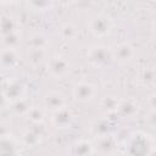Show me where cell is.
Wrapping results in <instances>:
<instances>
[{
	"mask_svg": "<svg viewBox=\"0 0 156 156\" xmlns=\"http://www.w3.org/2000/svg\"><path fill=\"white\" fill-rule=\"evenodd\" d=\"M46 63H48V69H49L50 74L57 79L66 77L69 72V68H71L68 61L65 57L58 56V55L49 57Z\"/></svg>",
	"mask_w": 156,
	"mask_h": 156,
	"instance_id": "8992f818",
	"label": "cell"
},
{
	"mask_svg": "<svg viewBox=\"0 0 156 156\" xmlns=\"http://www.w3.org/2000/svg\"><path fill=\"white\" fill-rule=\"evenodd\" d=\"M7 106H10V101H9V99L6 98L4 90H0V110L5 108V107H7Z\"/></svg>",
	"mask_w": 156,
	"mask_h": 156,
	"instance_id": "4316f807",
	"label": "cell"
},
{
	"mask_svg": "<svg viewBox=\"0 0 156 156\" xmlns=\"http://www.w3.org/2000/svg\"><path fill=\"white\" fill-rule=\"evenodd\" d=\"M20 40H21L20 32H15V33H11V34L1 37L2 45L6 49H16V46L20 44Z\"/></svg>",
	"mask_w": 156,
	"mask_h": 156,
	"instance_id": "7402d4cb",
	"label": "cell"
},
{
	"mask_svg": "<svg viewBox=\"0 0 156 156\" xmlns=\"http://www.w3.org/2000/svg\"><path fill=\"white\" fill-rule=\"evenodd\" d=\"M154 139L150 134L144 132L132 133L124 144L126 156H152L154 155Z\"/></svg>",
	"mask_w": 156,
	"mask_h": 156,
	"instance_id": "6da1fadb",
	"label": "cell"
},
{
	"mask_svg": "<svg viewBox=\"0 0 156 156\" xmlns=\"http://www.w3.org/2000/svg\"><path fill=\"white\" fill-rule=\"evenodd\" d=\"M140 80L145 84H151L155 80V72L152 68H145L140 74Z\"/></svg>",
	"mask_w": 156,
	"mask_h": 156,
	"instance_id": "d4e9b609",
	"label": "cell"
},
{
	"mask_svg": "<svg viewBox=\"0 0 156 156\" xmlns=\"http://www.w3.org/2000/svg\"><path fill=\"white\" fill-rule=\"evenodd\" d=\"M112 124L108 119H98L91 126V132L95 136L105 135V134H112Z\"/></svg>",
	"mask_w": 156,
	"mask_h": 156,
	"instance_id": "e0dca14e",
	"label": "cell"
},
{
	"mask_svg": "<svg viewBox=\"0 0 156 156\" xmlns=\"http://www.w3.org/2000/svg\"><path fill=\"white\" fill-rule=\"evenodd\" d=\"M15 32H18V22L16 21V18L12 16H9V15L0 17V34H1V37L15 33Z\"/></svg>",
	"mask_w": 156,
	"mask_h": 156,
	"instance_id": "5bb4252c",
	"label": "cell"
},
{
	"mask_svg": "<svg viewBox=\"0 0 156 156\" xmlns=\"http://www.w3.org/2000/svg\"><path fill=\"white\" fill-rule=\"evenodd\" d=\"M138 112V105L133 99H123L118 100L116 113H118L123 118H132Z\"/></svg>",
	"mask_w": 156,
	"mask_h": 156,
	"instance_id": "4fadbf2b",
	"label": "cell"
},
{
	"mask_svg": "<svg viewBox=\"0 0 156 156\" xmlns=\"http://www.w3.org/2000/svg\"><path fill=\"white\" fill-rule=\"evenodd\" d=\"M10 105H11L12 110H13L16 113H18V115H27L28 111H29L30 107H32L30 102H29L27 99H24V98L18 99V100L11 102Z\"/></svg>",
	"mask_w": 156,
	"mask_h": 156,
	"instance_id": "44dd1931",
	"label": "cell"
},
{
	"mask_svg": "<svg viewBox=\"0 0 156 156\" xmlns=\"http://www.w3.org/2000/svg\"><path fill=\"white\" fill-rule=\"evenodd\" d=\"M41 136L38 134V133H35L32 128L30 129H27L23 134H22V136H21V140H22V144L23 145H27V146H35L37 144H39L40 141H41Z\"/></svg>",
	"mask_w": 156,
	"mask_h": 156,
	"instance_id": "ac0fdd59",
	"label": "cell"
},
{
	"mask_svg": "<svg viewBox=\"0 0 156 156\" xmlns=\"http://www.w3.org/2000/svg\"><path fill=\"white\" fill-rule=\"evenodd\" d=\"M21 147L18 141L7 134L0 135V156H20Z\"/></svg>",
	"mask_w": 156,
	"mask_h": 156,
	"instance_id": "9c48e42d",
	"label": "cell"
},
{
	"mask_svg": "<svg viewBox=\"0 0 156 156\" xmlns=\"http://www.w3.org/2000/svg\"><path fill=\"white\" fill-rule=\"evenodd\" d=\"M20 61V55L16 49H6L0 50V67L5 69H11L17 66Z\"/></svg>",
	"mask_w": 156,
	"mask_h": 156,
	"instance_id": "8fae6325",
	"label": "cell"
},
{
	"mask_svg": "<svg viewBox=\"0 0 156 156\" xmlns=\"http://www.w3.org/2000/svg\"><path fill=\"white\" fill-rule=\"evenodd\" d=\"M28 44L30 45V49H46L48 39L43 33H34L29 38Z\"/></svg>",
	"mask_w": 156,
	"mask_h": 156,
	"instance_id": "ffe728a7",
	"label": "cell"
},
{
	"mask_svg": "<svg viewBox=\"0 0 156 156\" xmlns=\"http://www.w3.org/2000/svg\"><path fill=\"white\" fill-rule=\"evenodd\" d=\"M72 122H73V113L67 106L51 112V124L58 129L68 128L72 124Z\"/></svg>",
	"mask_w": 156,
	"mask_h": 156,
	"instance_id": "ba28073f",
	"label": "cell"
},
{
	"mask_svg": "<svg viewBox=\"0 0 156 156\" xmlns=\"http://www.w3.org/2000/svg\"><path fill=\"white\" fill-rule=\"evenodd\" d=\"M44 106L50 112L60 110L66 106V99L60 91H49L44 96Z\"/></svg>",
	"mask_w": 156,
	"mask_h": 156,
	"instance_id": "30bf717a",
	"label": "cell"
},
{
	"mask_svg": "<svg viewBox=\"0 0 156 156\" xmlns=\"http://www.w3.org/2000/svg\"><path fill=\"white\" fill-rule=\"evenodd\" d=\"M117 105H118V100L115 98V96H111V95H106L101 99L100 101V106L101 108L107 112V113H113L116 112L117 110Z\"/></svg>",
	"mask_w": 156,
	"mask_h": 156,
	"instance_id": "d6986e66",
	"label": "cell"
},
{
	"mask_svg": "<svg viewBox=\"0 0 156 156\" xmlns=\"http://www.w3.org/2000/svg\"><path fill=\"white\" fill-rule=\"evenodd\" d=\"M112 26H113V23H112L111 17L105 13L95 15L94 17L90 18L89 24H88L91 34L98 38H102V37H106L107 34H110Z\"/></svg>",
	"mask_w": 156,
	"mask_h": 156,
	"instance_id": "277c9868",
	"label": "cell"
},
{
	"mask_svg": "<svg viewBox=\"0 0 156 156\" xmlns=\"http://www.w3.org/2000/svg\"><path fill=\"white\" fill-rule=\"evenodd\" d=\"M61 35L65 39H73L77 35V28L72 23H66L61 27Z\"/></svg>",
	"mask_w": 156,
	"mask_h": 156,
	"instance_id": "cb8c5ba5",
	"label": "cell"
},
{
	"mask_svg": "<svg viewBox=\"0 0 156 156\" xmlns=\"http://www.w3.org/2000/svg\"><path fill=\"white\" fill-rule=\"evenodd\" d=\"M4 93L11 104L18 99L24 98V84L20 80H11L4 88Z\"/></svg>",
	"mask_w": 156,
	"mask_h": 156,
	"instance_id": "7c38bea8",
	"label": "cell"
},
{
	"mask_svg": "<svg viewBox=\"0 0 156 156\" xmlns=\"http://www.w3.org/2000/svg\"><path fill=\"white\" fill-rule=\"evenodd\" d=\"M87 60L95 68H105L112 61L111 49L104 45L91 46L87 51Z\"/></svg>",
	"mask_w": 156,
	"mask_h": 156,
	"instance_id": "7a4b0ae2",
	"label": "cell"
},
{
	"mask_svg": "<svg viewBox=\"0 0 156 156\" xmlns=\"http://www.w3.org/2000/svg\"><path fill=\"white\" fill-rule=\"evenodd\" d=\"M48 60L49 56L46 49H30L28 51V62L34 67L40 66L44 62H48Z\"/></svg>",
	"mask_w": 156,
	"mask_h": 156,
	"instance_id": "9a60e30c",
	"label": "cell"
},
{
	"mask_svg": "<svg viewBox=\"0 0 156 156\" xmlns=\"http://www.w3.org/2000/svg\"><path fill=\"white\" fill-rule=\"evenodd\" d=\"M91 144H93V151L100 156H113L118 150V141L113 134L95 136Z\"/></svg>",
	"mask_w": 156,
	"mask_h": 156,
	"instance_id": "3957f363",
	"label": "cell"
},
{
	"mask_svg": "<svg viewBox=\"0 0 156 156\" xmlns=\"http://www.w3.org/2000/svg\"><path fill=\"white\" fill-rule=\"evenodd\" d=\"M28 5L32 6V7H34L38 11H45V10L50 9L52 4L51 2H48V1H44V2H29Z\"/></svg>",
	"mask_w": 156,
	"mask_h": 156,
	"instance_id": "484cf974",
	"label": "cell"
},
{
	"mask_svg": "<svg viewBox=\"0 0 156 156\" xmlns=\"http://www.w3.org/2000/svg\"><path fill=\"white\" fill-rule=\"evenodd\" d=\"M72 155L73 156H90L93 151V144L88 140H78L72 145Z\"/></svg>",
	"mask_w": 156,
	"mask_h": 156,
	"instance_id": "2e32d148",
	"label": "cell"
},
{
	"mask_svg": "<svg viewBox=\"0 0 156 156\" xmlns=\"http://www.w3.org/2000/svg\"><path fill=\"white\" fill-rule=\"evenodd\" d=\"M111 52H112V60L122 65L129 63L134 58V55H135V50L133 45L127 41L115 45L113 49H111Z\"/></svg>",
	"mask_w": 156,
	"mask_h": 156,
	"instance_id": "52a82bcc",
	"label": "cell"
},
{
	"mask_svg": "<svg viewBox=\"0 0 156 156\" xmlns=\"http://www.w3.org/2000/svg\"><path fill=\"white\" fill-rule=\"evenodd\" d=\"M96 95V88L89 82H78L72 88V96L78 102H89Z\"/></svg>",
	"mask_w": 156,
	"mask_h": 156,
	"instance_id": "5b68a950",
	"label": "cell"
},
{
	"mask_svg": "<svg viewBox=\"0 0 156 156\" xmlns=\"http://www.w3.org/2000/svg\"><path fill=\"white\" fill-rule=\"evenodd\" d=\"M26 116H27L28 119L32 122V124H37V123H43L45 112H44V110H43L41 107L32 106L30 110L28 111V113H27Z\"/></svg>",
	"mask_w": 156,
	"mask_h": 156,
	"instance_id": "603a6c76",
	"label": "cell"
}]
</instances>
